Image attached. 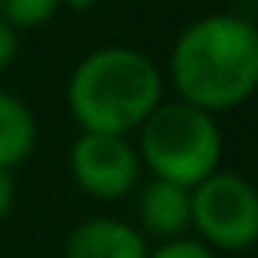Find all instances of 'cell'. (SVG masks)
Returning a JSON list of instances; mask_svg holds the SVG:
<instances>
[{"mask_svg":"<svg viewBox=\"0 0 258 258\" xmlns=\"http://www.w3.org/2000/svg\"><path fill=\"white\" fill-rule=\"evenodd\" d=\"M167 79L176 98L206 114L245 105L258 92V26L239 13H209L176 36Z\"/></svg>","mask_w":258,"mask_h":258,"instance_id":"cell-1","label":"cell"},{"mask_svg":"<svg viewBox=\"0 0 258 258\" xmlns=\"http://www.w3.org/2000/svg\"><path fill=\"white\" fill-rule=\"evenodd\" d=\"M164 101V72L134 46H101L82 56L66 85V105L82 131L127 138Z\"/></svg>","mask_w":258,"mask_h":258,"instance_id":"cell-2","label":"cell"},{"mask_svg":"<svg viewBox=\"0 0 258 258\" xmlns=\"http://www.w3.org/2000/svg\"><path fill=\"white\" fill-rule=\"evenodd\" d=\"M134 134L141 167H147L154 180L186 189L219 170L226 147L216 114H206L203 108H193L180 98H164Z\"/></svg>","mask_w":258,"mask_h":258,"instance_id":"cell-3","label":"cell"},{"mask_svg":"<svg viewBox=\"0 0 258 258\" xmlns=\"http://www.w3.org/2000/svg\"><path fill=\"white\" fill-rule=\"evenodd\" d=\"M189 229L213 252H245L258 242V186L216 170L189 189Z\"/></svg>","mask_w":258,"mask_h":258,"instance_id":"cell-4","label":"cell"},{"mask_svg":"<svg viewBox=\"0 0 258 258\" xmlns=\"http://www.w3.org/2000/svg\"><path fill=\"white\" fill-rule=\"evenodd\" d=\"M141 157L138 147L118 134L82 131L69 147V173L85 196L98 203L124 200L141 186Z\"/></svg>","mask_w":258,"mask_h":258,"instance_id":"cell-5","label":"cell"},{"mask_svg":"<svg viewBox=\"0 0 258 258\" xmlns=\"http://www.w3.org/2000/svg\"><path fill=\"white\" fill-rule=\"evenodd\" d=\"M151 242L138 226L118 216H92L79 222L62 245V258H147Z\"/></svg>","mask_w":258,"mask_h":258,"instance_id":"cell-6","label":"cell"},{"mask_svg":"<svg viewBox=\"0 0 258 258\" xmlns=\"http://www.w3.org/2000/svg\"><path fill=\"white\" fill-rule=\"evenodd\" d=\"M138 229L144 239H176L189 232V189L167 180H147L138 189Z\"/></svg>","mask_w":258,"mask_h":258,"instance_id":"cell-7","label":"cell"},{"mask_svg":"<svg viewBox=\"0 0 258 258\" xmlns=\"http://www.w3.org/2000/svg\"><path fill=\"white\" fill-rule=\"evenodd\" d=\"M36 147V114L20 95L0 88V170H17Z\"/></svg>","mask_w":258,"mask_h":258,"instance_id":"cell-8","label":"cell"},{"mask_svg":"<svg viewBox=\"0 0 258 258\" xmlns=\"http://www.w3.org/2000/svg\"><path fill=\"white\" fill-rule=\"evenodd\" d=\"M59 10L62 0H0V20H7L17 33L49 23Z\"/></svg>","mask_w":258,"mask_h":258,"instance_id":"cell-9","label":"cell"},{"mask_svg":"<svg viewBox=\"0 0 258 258\" xmlns=\"http://www.w3.org/2000/svg\"><path fill=\"white\" fill-rule=\"evenodd\" d=\"M147 258H216V252L209 245H203L196 235H176V239L157 242L147 252Z\"/></svg>","mask_w":258,"mask_h":258,"instance_id":"cell-10","label":"cell"},{"mask_svg":"<svg viewBox=\"0 0 258 258\" xmlns=\"http://www.w3.org/2000/svg\"><path fill=\"white\" fill-rule=\"evenodd\" d=\"M17 52H20V33L13 30L7 20H0V72H4L7 66H13Z\"/></svg>","mask_w":258,"mask_h":258,"instance_id":"cell-11","label":"cell"},{"mask_svg":"<svg viewBox=\"0 0 258 258\" xmlns=\"http://www.w3.org/2000/svg\"><path fill=\"white\" fill-rule=\"evenodd\" d=\"M13 203H17V180H13V170H0V222L13 213Z\"/></svg>","mask_w":258,"mask_h":258,"instance_id":"cell-12","label":"cell"},{"mask_svg":"<svg viewBox=\"0 0 258 258\" xmlns=\"http://www.w3.org/2000/svg\"><path fill=\"white\" fill-rule=\"evenodd\" d=\"M95 4H98V0H62V7H69V10H76V13H85V10H92Z\"/></svg>","mask_w":258,"mask_h":258,"instance_id":"cell-13","label":"cell"}]
</instances>
